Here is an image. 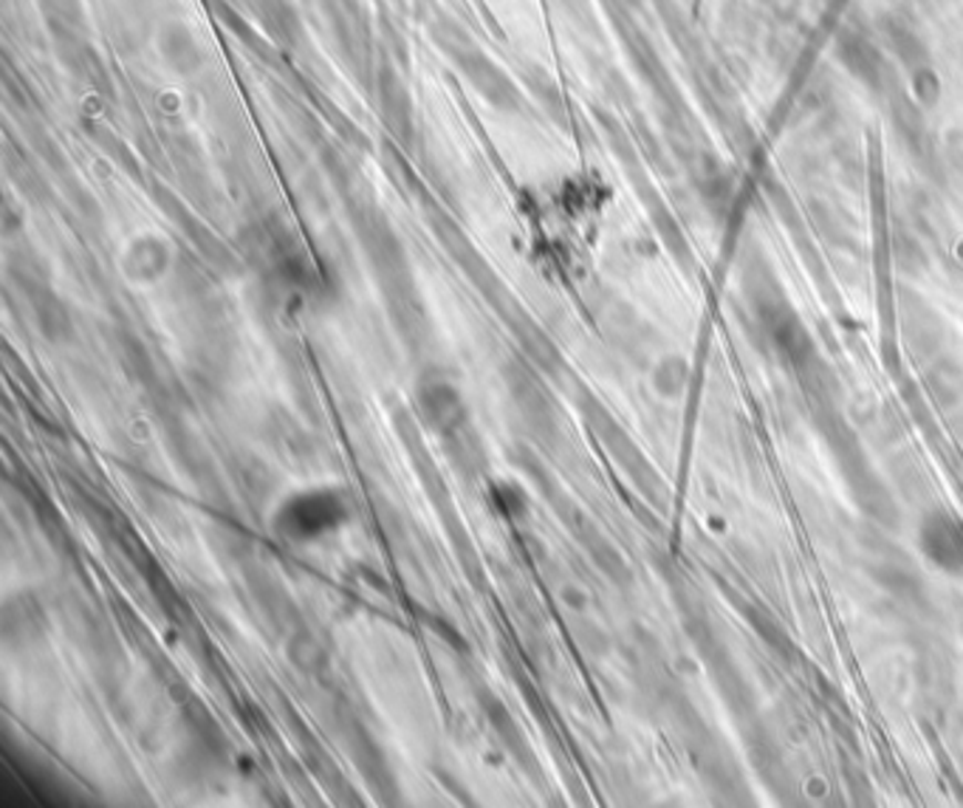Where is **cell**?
Returning <instances> with one entry per match:
<instances>
[{
    "label": "cell",
    "instance_id": "1",
    "mask_svg": "<svg viewBox=\"0 0 963 808\" xmlns=\"http://www.w3.org/2000/svg\"><path fill=\"white\" fill-rule=\"evenodd\" d=\"M173 255L176 252L164 235L142 232L127 240L125 252H122V272L131 283L153 286L170 274Z\"/></svg>",
    "mask_w": 963,
    "mask_h": 808
},
{
    "label": "cell",
    "instance_id": "2",
    "mask_svg": "<svg viewBox=\"0 0 963 808\" xmlns=\"http://www.w3.org/2000/svg\"><path fill=\"white\" fill-rule=\"evenodd\" d=\"M342 518V506L336 498H328V495H306V498H297L294 504H289L283 509V529L291 537H314L322 531L334 529Z\"/></svg>",
    "mask_w": 963,
    "mask_h": 808
},
{
    "label": "cell",
    "instance_id": "3",
    "mask_svg": "<svg viewBox=\"0 0 963 808\" xmlns=\"http://www.w3.org/2000/svg\"><path fill=\"white\" fill-rule=\"evenodd\" d=\"M424 413H427V418L435 424V427H449L460 413L458 393H455L453 387L433 385L427 393H424Z\"/></svg>",
    "mask_w": 963,
    "mask_h": 808
}]
</instances>
